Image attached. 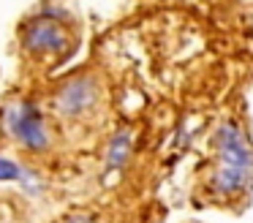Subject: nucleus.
<instances>
[{
    "instance_id": "obj_1",
    "label": "nucleus",
    "mask_w": 253,
    "mask_h": 223,
    "mask_svg": "<svg viewBox=\"0 0 253 223\" xmlns=\"http://www.w3.org/2000/svg\"><path fill=\"white\" fill-rule=\"evenodd\" d=\"M8 125H11V134L17 136L25 147H30V150H44V147L49 144L44 120H41V112L36 106L11 109V112H8Z\"/></svg>"
},
{
    "instance_id": "obj_2",
    "label": "nucleus",
    "mask_w": 253,
    "mask_h": 223,
    "mask_svg": "<svg viewBox=\"0 0 253 223\" xmlns=\"http://www.w3.org/2000/svg\"><path fill=\"white\" fill-rule=\"evenodd\" d=\"M218 147H220V161L229 169H242L251 172L253 169V150L245 144L240 128L237 125H223L218 134Z\"/></svg>"
},
{
    "instance_id": "obj_3",
    "label": "nucleus",
    "mask_w": 253,
    "mask_h": 223,
    "mask_svg": "<svg viewBox=\"0 0 253 223\" xmlns=\"http://www.w3.org/2000/svg\"><path fill=\"white\" fill-rule=\"evenodd\" d=\"M95 95H98V90H95L93 79H74L60 90V95H57V109H60L63 114H79V112L93 106Z\"/></svg>"
},
{
    "instance_id": "obj_4",
    "label": "nucleus",
    "mask_w": 253,
    "mask_h": 223,
    "mask_svg": "<svg viewBox=\"0 0 253 223\" xmlns=\"http://www.w3.org/2000/svg\"><path fill=\"white\" fill-rule=\"evenodd\" d=\"M25 46L30 52H57V49L68 46V36L55 22H39V25L30 27L28 38H25Z\"/></svg>"
},
{
    "instance_id": "obj_5",
    "label": "nucleus",
    "mask_w": 253,
    "mask_h": 223,
    "mask_svg": "<svg viewBox=\"0 0 253 223\" xmlns=\"http://www.w3.org/2000/svg\"><path fill=\"white\" fill-rule=\"evenodd\" d=\"M248 174H251V172H242V169H229V166H223L218 174H215V188H218L220 193H237V190L245 188Z\"/></svg>"
},
{
    "instance_id": "obj_6",
    "label": "nucleus",
    "mask_w": 253,
    "mask_h": 223,
    "mask_svg": "<svg viewBox=\"0 0 253 223\" xmlns=\"http://www.w3.org/2000/svg\"><path fill=\"white\" fill-rule=\"evenodd\" d=\"M128 147H131V136L123 131L112 139V147H109V166H120L128 155Z\"/></svg>"
},
{
    "instance_id": "obj_7",
    "label": "nucleus",
    "mask_w": 253,
    "mask_h": 223,
    "mask_svg": "<svg viewBox=\"0 0 253 223\" xmlns=\"http://www.w3.org/2000/svg\"><path fill=\"white\" fill-rule=\"evenodd\" d=\"M19 166L14 161H8V158L0 155V182H6V179H19Z\"/></svg>"
},
{
    "instance_id": "obj_8",
    "label": "nucleus",
    "mask_w": 253,
    "mask_h": 223,
    "mask_svg": "<svg viewBox=\"0 0 253 223\" xmlns=\"http://www.w3.org/2000/svg\"><path fill=\"white\" fill-rule=\"evenodd\" d=\"M68 223H93V221H84V218H74V221H68Z\"/></svg>"
}]
</instances>
